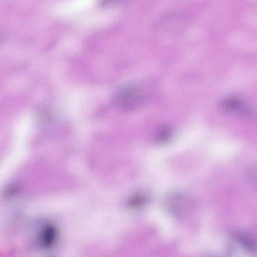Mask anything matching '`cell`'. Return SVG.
Segmentation results:
<instances>
[{"mask_svg":"<svg viewBox=\"0 0 257 257\" xmlns=\"http://www.w3.org/2000/svg\"><path fill=\"white\" fill-rule=\"evenodd\" d=\"M172 130L170 127L167 125H163L160 127L156 131L155 140L158 143L164 144L169 142L172 138Z\"/></svg>","mask_w":257,"mask_h":257,"instance_id":"3","label":"cell"},{"mask_svg":"<svg viewBox=\"0 0 257 257\" xmlns=\"http://www.w3.org/2000/svg\"><path fill=\"white\" fill-rule=\"evenodd\" d=\"M192 198L181 192H173L168 195L165 205L173 213H180L190 209L193 205Z\"/></svg>","mask_w":257,"mask_h":257,"instance_id":"1","label":"cell"},{"mask_svg":"<svg viewBox=\"0 0 257 257\" xmlns=\"http://www.w3.org/2000/svg\"><path fill=\"white\" fill-rule=\"evenodd\" d=\"M220 107L223 111L226 113H236L244 116L249 113L243 101L236 96L225 97L221 101Z\"/></svg>","mask_w":257,"mask_h":257,"instance_id":"2","label":"cell"},{"mask_svg":"<svg viewBox=\"0 0 257 257\" xmlns=\"http://www.w3.org/2000/svg\"><path fill=\"white\" fill-rule=\"evenodd\" d=\"M20 190L21 185L19 183H11L4 188L2 191V196L5 199H10L17 195Z\"/></svg>","mask_w":257,"mask_h":257,"instance_id":"4","label":"cell"}]
</instances>
